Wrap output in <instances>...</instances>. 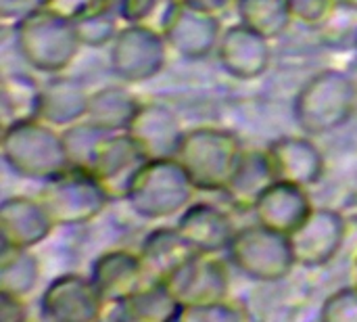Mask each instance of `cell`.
Listing matches in <instances>:
<instances>
[{
	"label": "cell",
	"instance_id": "obj_3",
	"mask_svg": "<svg viewBox=\"0 0 357 322\" xmlns=\"http://www.w3.org/2000/svg\"><path fill=\"white\" fill-rule=\"evenodd\" d=\"M0 153L4 166L25 180L46 182L69 168L61 130L40 117L4 126Z\"/></svg>",
	"mask_w": 357,
	"mask_h": 322
},
{
	"label": "cell",
	"instance_id": "obj_25",
	"mask_svg": "<svg viewBox=\"0 0 357 322\" xmlns=\"http://www.w3.org/2000/svg\"><path fill=\"white\" fill-rule=\"evenodd\" d=\"M142 101L123 86H105L90 92L88 119L107 132H126Z\"/></svg>",
	"mask_w": 357,
	"mask_h": 322
},
{
	"label": "cell",
	"instance_id": "obj_21",
	"mask_svg": "<svg viewBox=\"0 0 357 322\" xmlns=\"http://www.w3.org/2000/svg\"><path fill=\"white\" fill-rule=\"evenodd\" d=\"M182 306L165 281H146L128 298L107 304L102 319L126 322L180 321Z\"/></svg>",
	"mask_w": 357,
	"mask_h": 322
},
{
	"label": "cell",
	"instance_id": "obj_34",
	"mask_svg": "<svg viewBox=\"0 0 357 322\" xmlns=\"http://www.w3.org/2000/svg\"><path fill=\"white\" fill-rule=\"evenodd\" d=\"M320 321L357 322V285L349 283L347 287L331 293L320 308Z\"/></svg>",
	"mask_w": 357,
	"mask_h": 322
},
{
	"label": "cell",
	"instance_id": "obj_36",
	"mask_svg": "<svg viewBox=\"0 0 357 322\" xmlns=\"http://www.w3.org/2000/svg\"><path fill=\"white\" fill-rule=\"evenodd\" d=\"M33 4L54 10L63 17L75 19V17L84 15L86 10H90L92 6L102 4V2H98V0H33Z\"/></svg>",
	"mask_w": 357,
	"mask_h": 322
},
{
	"label": "cell",
	"instance_id": "obj_9",
	"mask_svg": "<svg viewBox=\"0 0 357 322\" xmlns=\"http://www.w3.org/2000/svg\"><path fill=\"white\" fill-rule=\"evenodd\" d=\"M40 316L50 322L100 321L105 300L94 287L90 275L65 272L54 277L40 295Z\"/></svg>",
	"mask_w": 357,
	"mask_h": 322
},
{
	"label": "cell",
	"instance_id": "obj_13",
	"mask_svg": "<svg viewBox=\"0 0 357 322\" xmlns=\"http://www.w3.org/2000/svg\"><path fill=\"white\" fill-rule=\"evenodd\" d=\"M215 57L228 75L243 82L257 80L272 63L270 38L238 21L230 27H224Z\"/></svg>",
	"mask_w": 357,
	"mask_h": 322
},
{
	"label": "cell",
	"instance_id": "obj_23",
	"mask_svg": "<svg viewBox=\"0 0 357 322\" xmlns=\"http://www.w3.org/2000/svg\"><path fill=\"white\" fill-rule=\"evenodd\" d=\"M276 182V172L272 168L266 149H245L241 161L224 189L228 201L238 210H253L257 199Z\"/></svg>",
	"mask_w": 357,
	"mask_h": 322
},
{
	"label": "cell",
	"instance_id": "obj_32",
	"mask_svg": "<svg viewBox=\"0 0 357 322\" xmlns=\"http://www.w3.org/2000/svg\"><path fill=\"white\" fill-rule=\"evenodd\" d=\"M178 2L180 0H117L115 6L123 23L151 25L163 31Z\"/></svg>",
	"mask_w": 357,
	"mask_h": 322
},
{
	"label": "cell",
	"instance_id": "obj_11",
	"mask_svg": "<svg viewBox=\"0 0 357 322\" xmlns=\"http://www.w3.org/2000/svg\"><path fill=\"white\" fill-rule=\"evenodd\" d=\"M220 15L178 2L163 27V36L172 52L186 61H201L215 54L222 38Z\"/></svg>",
	"mask_w": 357,
	"mask_h": 322
},
{
	"label": "cell",
	"instance_id": "obj_35",
	"mask_svg": "<svg viewBox=\"0 0 357 322\" xmlns=\"http://www.w3.org/2000/svg\"><path fill=\"white\" fill-rule=\"evenodd\" d=\"M287 2L293 21L307 27H316L333 4V0H287Z\"/></svg>",
	"mask_w": 357,
	"mask_h": 322
},
{
	"label": "cell",
	"instance_id": "obj_12",
	"mask_svg": "<svg viewBox=\"0 0 357 322\" xmlns=\"http://www.w3.org/2000/svg\"><path fill=\"white\" fill-rule=\"evenodd\" d=\"M165 283L182 308L224 300L230 291L228 268L213 254H195Z\"/></svg>",
	"mask_w": 357,
	"mask_h": 322
},
{
	"label": "cell",
	"instance_id": "obj_2",
	"mask_svg": "<svg viewBox=\"0 0 357 322\" xmlns=\"http://www.w3.org/2000/svg\"><path fill=\"white\" fill-rule=\"evenodd\" d=\"M197 193L195 182L176 157L146 159L126 189L130 210L151 222L180 216Z\"/></svg>",
	"mask_w": 357,
	"mask_h": 322
},
{
	"label": "cell",
	"instance_id": "obj_38",
	"mask_svg": "<svg viewBox=\"0 0 357 322\" xmlns=\"http://www.w3.org/2000/svg\"><path fill=\"white\" fill-rule=\"evenodd\" d=\"M180 2L203 8V10H209V13H215V15H222L230 6H236V0H180Z\"/></svg>",
	"mask_w": 357,
	"mask_h": 322
},
{
	"label": "cell",
	"instance_id": "obj_7",
	"mask_svg": "<svg viewBox=\"0 0 357 322\" xmlns=\"http://www.w3.org/2000/svg\"><path fill=\"white\" fill-rule=\"evenodd\" d=\"M40 201L56 226H84L105 212L111 195L94 172L69 166L42 182Z\"/></svg>",
	"mask_w": 357,
	"mask_h": 322
},
{
	"label": "cell",
	"instance_id": "obj_15",
	"mask_svg": "<svg viewBox=\"0 0 357 322\" xmlns=\"http://www.w3.org/2000/svg\"><path fill=\"white\" fill-rule=\"evenodd\" d=\"M54 226L40 197L15 195L0 203V245L33 249L50 237Z\"/></svg>",
	"mask_w": 357,
	"mask_h": 322
},
{
	"label": "cell",
	"instance_id": "obj_18",
	"mask_svg": "<svg viewBox=\"0 0 357 322\" xmlns=\"http://www.w3.org/2000/svg\"><path fill=\"white\" fill-rule=\"evenodd\" d=\"M182 237L197 254H226L236 226L228 212L207 201H192L176 222Z\"/></svg>",
	"mask_w": 357,
	"mask_h": 322
},
{
	"label": "cell",
	"instance_id": "obj_22",
	"mask_svg": "<svg viewBox=\"0 0 357 322\" xmlns=\"http://www.w3.org/2000/svg\"><path fill=\"white\" fill-rule=\"evenodd\" d=\"M88 105L90 92L77 78L54 73L46 84H42L38 117L63 130L84 119L88 115Z\"/></svg>",
	"mask_w": 357,
	"mask_h": 322
},
{
	"label": "cell",
	"instance_id": "obj_37",
	"mask_svg": "<svg viewBox=\"0 0 357 322\" xmlns=\"http://www.w3.org/2000/svg\"><path fill=\"white\" fill-rule=\"evenodd\" d=\"M29 319L25 298L0 291V321L2 322H25Z\"/></svg>",
	"mask_w": 357,
	"mask_h": 322
},
{
	"label": "cell",
	"instance_id": "obj_26",
	"mask_svg": "<svg viewBox=\"0 0 357 322\" xmlns=\"http://www.w3.org/2000/svg\"><path fill=\"white\" fill-rule=\"evenodd\" d=\"M42 84L25 71H6L0 80V105L4 126L38 117Z\"/></svg>",
	"mask_w": 357,
	"mask_h": 322
},
{
	"label": "cell",
	"instance_id": "obj_4",
	"mask_svg": "<svg viewBox=\"0 0 357 322\" xmlns=\"http://www.w3.org/2000/svg\"><path fill=\"white\" fill-rule=\"evenodd\" d=\"M357 86L339 69L312 75L293 101V115L303 134L322 136L343 128L356 113Z\"/></svg>",
	"mask_w": 357,
	"mask_h": 322
},
{
	"label": "cell",
	"instance_id": "obj_28",
	"mask_svg": "<svg viewBox=\"0 0 357 322\" xmlns=\"http://www.w3.org/2000/svg\"><path fill=\"white\" fill-rule=\"evenodd\" d=\"M40 260L31 249L0 245V291L27 298L40 281Z\"/></svg>",
	"mask_w": 357,
	"mask_h": 322
},
{
	"label": "cell",
	"instance_id": "obj_1",
	"mask_svg": "<svg viewBox=\"0 0 357 322\" xmlns=\"http://www.w3.org/2000/svg\"><path fill=\"white\" fill-rule=\"evenodd\" d=\"M82 46L73 19L44 6H33L15 21V48L33 71H65Z\"/></svg>",
	"mask_w": 357,
	"mask_h": 322
},
{
	"label": "cell",
	"instance_id": "obj_19",
	"mask_svg": "<svg viewBox=\"0 0 357 322\" xmlns=\"http://www.w3.org/2000/svg\"><path fill=\"white\" fill-rule=\"evenodd\" d=\"M90 279L105 300V306L128 298L151 281L140 254L130 249H109L100 254L90 266Z\"/></svg>",
	"mask_w": 357,
	"mask_h": 322
},
{
	"label": "cell",
	"instance_id": "obj_30",
	"mask_svg": "<svg viewBox=\"0 0 357 322\" xmlns=\"http://www.w3.org/2000/svg\"><path fill=\"white\" fill-rule=\"evenodd\" d=\"M73 23L82 44L88 48L109 46L123 25L115 4H96L84 15L75 17Z\"/></svg>",
	"mask_w": 357,
	"mask_h": 322
},
{
	"label": "cell",
	"instance_id": "obj_14",
	"mask_svg": "<svg viewBox=\"0 0 357 322\" xmlns=\"http://www.w3.org/2000/svg\"><path fill=\"white\" fill-rule=\"evenodd\" d=\"M126 132L136 140L146 159L176 157L186 134L176 111L157 101L142 103Z\"/></svg>",
	"mask_w": 357,
	"mask_h": 322
},
{
	"label": "cell",
	"instance_id": "obj_16",
	"mask_svg": "<svg viewBox=\"0 0 357 322\" xmlns=\"http://www.w3.org/2000/svg\"><path fill=\"white\" fill-rule=\"evenodd\" d=\"M266 151L276 172V180L310 189L324 176V155L310 134L278 136Z\"/></svg>",
	"mask_w": 357,
	"mask_h": 322
},
{
	"label": "cell",
	"instance_id": "obj_24",
	"mask_svg": "<svg viewBox=\"0 0 357 322\" xmlns=\"http://www.w3.org/2000/svg\"><path fill=\"white\" fill-rule=\"evenodd\" d=\"M151 281H165L197 251L182 237L178 226L153 228L138 249Z\"/></svg>",
	"mask_w": 357,
	"mask_h": 322
},
{
	"label": "cell",
	"instance_id": "obj_33",
	"mask_svg": "<svg viewBox=\"0 0 357 322\" xmlns=\"http://www.w3.org/2000/svg\"><path fill=\"white\" fill-rule=\"evenodd\" d=\"M249 319H251V312L247 310V306L230 298L199 304V306H188V308H182V314H180V321L190 322H243Z\"/></svg>",
	"mask_w": 357,
	"mask_h": 322
},
{
	"label": "cell",
	"instance_id": "obj_39",
	"mask_svg": "<svg viewBox=\"0 0 357 322\" xmlns=\"http://www.w3.org/2000/svg\"><path fill=\"white\" fill-rule=\"evenodd\" d=\"M349 272H351V283L357 285V249L354 251V258H351V268H349Z\"/></svg>",
	"mask_w": 357,
	"mask_h": 322
},
{
	"label": "cell",
	"instance_id": "obj_10",
	"mask_svg": "<svg viewBox=\"0 0 357 322\" xmlns=\"http://www.w3.org/2000/svg\"><path fill=\"white\" fill-rule=\"evenodd\" d=\"M297 266L322 268L331 264L345 245L347 218L333 207H316L289 237Z\"/></svg>",
	"mask_w": 357,
	"mask_h": 322
},
{
	"label": "cell",
	"instance_id": "obj_5",
	"mask_svg": "<svg viewBox=\"0 0 357 322\" xmlns=\"http://www.w3.org/2000/svg\"><path fill=\"white\" fill-rule=\"evenodd\" d=\"M243 151L245 147L234 132L215 126H201L186 130L176 159L188 172L197 191L224 193Z\"/></svg>",
	"mask_w": 357,
	"mask_h": 322
},
{
	"label": "cell",
	"instance_id": "obj_27",
	"mask_svg": "<svg viewBox=\"0 0 357 322\" xmlns=\"http://www.w3.org/2000/svg\"><path fill=\"white\" fill-rule=\"evenodd\" d=\"M314 29L322 46L335 52H356L357 0H333L331 8Z\"/></svg>",
	"mask_w": 357,
	"mask_h": 322
},
{
	"label": "cell",
	"instance_id": "obj_31",
	"mask_svg": "<svg viewBox=\"0 0 357 322\" xmlns=\"http://www.w3.org/2000/svg\"><path fill=\"white\" fill-rule=\"evenodd\" d=\"M109 134L111 132H107L105 128H100L98 124H94L88 117H84V119L67 126V128H63L61 136H63V145H65V153H67L69 166L90 170L100 142Z\"/></svg>",
	"mask_w": 357,
	"mask_h": 322
},
{
	"label": "cell",
	"instance_id": "obj_20",
	"mask_svg": "<svg viewBox=\"0 0 357 322\" xmlns=\"http://www.w3.org/2000/svg\"><path fill=\"white\" fill-rule=\"evenodd\" d=\"M314 203L307 195L305 186L276 180L253 205V218L287 237H291L310 216Z\"/></svg>",
	"mask_w": 357,
	"mask_h": 322
},
{
	"label": "cell",
	"instance_id": "obj_6",
	"mask_svg": "<svg viewBox=\"0 0 357 322\" xmlns=\"http://www.w3.org/2000/svg\"><path fill=\"white\" fill-rule=\"evenodd\" d=\"M230 264L247 279L257 283L284 281L297 266L291 239L257 220L236 228L228 249Z\"/></svg>",
	"mask_w": 357,
	"mask_h": 322
},
{
	"label": "cell",
	"instance_id": "obj_8",
	"mask_svg": "<svg viewBox=\"0 0 357 322\" xmlns=\"http://www.w3.org/2000/svg\"><path fill=\"white\" fill-rule=\"evenodd\" d=\"M163 31L151 25L123 23L109 44V67L126 84H142L157 78L169 54Z\"/></svg>",
	"mask_w": 357,
	"mask_h": 322
},
{
	"label": "cell",
	"instance_id": "obj_29",
	"mask_svg": "<svg viewBox=\"0 0 357 322\" xmlns=\"http://www.w3.org/2000/svg\"><path fill=\"white\" fill-rule=\"evenodd\" d=\"M238 21L274 40L293 23L287 0H236Z\"/></svg>",
	"mask_w": 357,
	"mask_h": 322
},
{
	"label": "cell",
	"instance_id": "obj_40",
	"mask_svg": "<svg viewBox=\"0 0 357 322\" xmlns=\"http://www.w3.org/2000/svg\"><path fill=\"white\" fill-rule=\"evenodd\" d=\"M98 2H102V4H115L117 0H98Z\"/></svg>",
	"mask_w": 357,
	"mask_h": 322
},
{
	"label": "cell",
	"instance_id": "obj_17",
	"mask_svg": "<svg viewBox=\"0 0 357 322\" xmlns=\"http://www.w3.org/2000/svg\"><path fill=\"white\" fill-rule=\"evenodd\" d=\"M146 161V155L128 132H111L98 147L90 172L102 182L111 199H123L134 174Z\"/></svg>",
	"mask_w": 357,
	"mask_h": 322
}]
</instances>
